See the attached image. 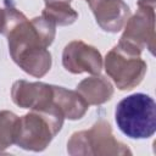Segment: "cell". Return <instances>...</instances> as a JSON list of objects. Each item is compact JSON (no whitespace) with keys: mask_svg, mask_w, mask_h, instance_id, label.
Instances as JSON below:
<instances>
[{"mask_svg":"<svg viewBox=\"0 0 156 156\" xmlns=\"http://www.w3.org/2000/svg\"><path fill=\"white\" fill-rule=\"evenodd\" d=\"M63 121L65 117L56 106L49 110H30L17 119L15 144L23 150L44 151L61 130Z\"/></svg>","mask_w":156,"mask_h":156,"instance_id":"2","label":"cell"},{"mask_svg":"<svg viewBox=\"0 0 156 156\" xmlns=\"http://www.w3.org/2000/svg\"><path fill=\"white\" fill-rule=\"evenodd\" d=\"M52 84L43 82H28L24 79L16 80L11 88L12 101L22 108L46 110L52 102Z\"/></svg>","mask_w":156,"mask_h":156,"instance_id":"8","label":"cell"},{"mask_svg":"<svg viewBox=\"0 0 156 156\" xmlns=\"http://www.w3.org/2000/svg\"><path fill=\"white\" fill-rule=\"evenodd\" d=\"M118 129L132 139H147L156 132V102L144 93L123 98L116 106Z\"/></svg>","mask_w":156,"mask_h":156,"instance_id":"3","label":"cell"},{"mask_svg":"<svg viewBox=\"0 0 156 156\" xmlns=\"http://www.w3.org/2000/svg\"><path fill=\"white\" fill-rule=\"evenodd\" d=\"M72 0H44L45 5H50V4H57V2H66V4H71Z\"/></svg>","mask_w":156,"mask_h":156,"instance_id":"15","label":"cell"},{"mask_svg":"<svg viewBox=\"0 0 156 156\" xmlns=\"http://www.w3.org/2000/svg\"><path fill=\"white\" fill-rule=\"evenodd\" d=\"M102 65L100 51L82 40L69 41L62 51V66L69 73L100 74Z\"/></svg>","mask_w":156,"mask_h":156,"instance_id":"7","label":"cell"},{"mask_svg":"<svg viewBox=\"0 0 156 156\" xmlns=\"http://www.w3.org/2000/svg\"><path fill=\"white\" fill-rule=\"evenodd\" d=\"M99 27L108 33L119 32L130 16V9L123 0H87Z\"/></svg>","mask_w":156,"mask_h":156,"instance_id":"9","label":"cell"},{"mask_svg":"<svg viewBox=\"0 0 156 156\" xmlns=\"http://www.w3.org/2000/svg\"><path fill=\"white\" fill-rule=\"evenodd\" d=\"M52 101L62 112L65 118L77 121L80 119L88 111V102L77 90L66 89L58 85H52Z\"/></svg>","mask_w":156,"mask_h":156,"instance_id":"10","label":"cell"},{"mask_svg":"<svg viewBox=\"0 0 156 156\" xmlns=\"http://www.w3.org/2000/svg\"><path fill=\"white\" fill-rule=\"evenodd\" d=\"M105 71L119 90H132L141 83L147 65L140 57L118 44L105 56Z\"/></svg>","mask_w":156,"mask_h":156,"instance_id":"6","label":"cell"},{"mask_svg":"<svg viewBox=\"0 0 156 156\" xmlns=\"http://www.w3.org/2000/svg\"><path fill=\"white\" fill-rule=\"evenodd\" d=\"M155 2L156 0H138V10L127 20L119 46L138 55L144 49L155 54Z\"/></svg>","mask_w":156,"mask_h":156,"instance_id":"5","label":"cell"},{"mask_svg":"<svg viewBox=\"0 0 156 156\" xmlns=\"http://www.w3.org/2000/svg\"><path fill=\"white\" fill-rule=\"evenodd\" d=\"M88 105H102L113 95L112 83L101 74H93L78 83L76 89Z\"/></svg>","mask_w":156,"mask_h":156,"instance_id":"11","label":"cell"},{"mask_svg":"<svg viewBox=\"0 0 156 156\" xmlns=\"http://www.w3.org/2000/svg\"><path fill=\"white\" fill-rule=\"evenodd\" d=\"M67 152L71 156L132 155L128 145L115 138L110 123L104 119L94 123L90 129L73 133L67 141Z\"/></svg>","mask_w":156,"mask_h":156,"instance_id":"4","label":"cell"},{"mask_svg":"<svg viewBox=\"0 0 156 156\" xmlns=\"http://www.w3.org/2000/svg\"><path fill=\"white\" fill-rule=\"evenodd\" d=\"M9 52L13 62L29 76L44 77L51 68L52 58L48 48L52 44L56 26L43 16L28 20L10 0H5Z\"/></svg>","mask_w":156,"mask_h":156,"instance_id":"1","label":"cell"},{"mask_svg":"<svg viewBox=\"0 0 156 156\" xmlns=\"http://www.w3.org/2000/svg\"><path fill=\"white\" fill-rule=\"evenodd\" d=\"M41 16L52 22L55 26H69L78 18L77 11H74L71 5L66 2L45 5Z\"/></svg>","mask_w":156,"mask_h":156,"instance_id":"12","label":"cell"},{"mask_svg":"<svg viewBox=\"0 0 156 156\" xmlns=\"http://www.w3.org/2000/svg\"><path fill=\"white\" fill-rule=\"evenodd\" d=\"M5 24H6V12H5V9L0 7V34L4 33Z\"/></svg>","mask_w":156,"mask_h":156,"instance_id":"14","label":"cell"},{"mask_svg":"<svg viewBox=\"0 0 156 156\" xmlns=\"http://www.w3.org/2000/svg\"><path fill=\"white\" fill-rule=\"evenodd\" d=\"M18 116L11 111H0V154L15 144L16 123Z\"/></svg>","mask_w":156,"mask_h":156,"instance_id":"13","label":"cell"}]
</instances>
